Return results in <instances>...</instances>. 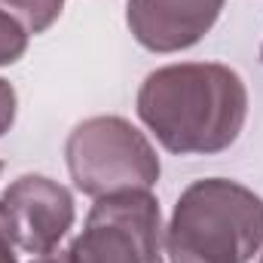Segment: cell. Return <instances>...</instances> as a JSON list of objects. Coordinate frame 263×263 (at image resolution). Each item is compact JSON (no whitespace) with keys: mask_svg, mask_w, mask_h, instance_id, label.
Listing matches in <instances>:
<instances>
[{"mask_svg":"<svg viewBox=\"0 0 263 263\" xmlns=\"http://www.w3.org/2000/svg\"><path fill=\"white\" fill-rule=\"evenodd\" d=\"M260 59H263V46H260Z\"/></svg>","mask_w":263,"mask_h":263,"instance_id":"obj_12","label":"cell"},{"mask_svg":"<svg viewBox=\"0 0 263 263\" xmlns=\"http://www.w3.org/2000/svg\"><path fill=\"white\" fill-rule=\"evenodd\" d=\"M138 117L168 153H220L248 120V89L217 62L165 65L141 83Z\"/></svg>","mask_w":263,"mask_h":263,"instance_id":"obj_1","label":"cell"},{"mask_svg":"<svg viewBox=\"0 0 263 263\" xmlns=\"http://www.w3.org/2000/svg\"><path fill=\"white\" fill-rule=\"evenodd\" d=\"M28 31L9 15L0 9V67L15 65L25 52H28Z\"/></svg>","mask_w":263,"mask_h":263,"instance_id":"obj_8","label":"cell"},{"mask_svg":"<svg viewBox=\"0 0 263 263\" xmlns=\"http://www.w3.org/2000/svg\"><path fill=\"white\" fill-rule=\"evenodd\" d=\"M260 245L263 199L227 178L190 184L165 230L172 263H248Z\"/></svg>","mask_w":263,"mask_h":263,"instance_id":"obj_2","label":"cell"},{"mask_svg":"<svg viewBox=\"0 0 263 263\" xmlns=\"http://www.w3.org/2000/svg\"><path fill=\"white\" fill-rule=\"evenodd\" d=\"M260 263H263V257H260Z\"/></svg>","mask_w":263,"mask_h":263,"instance_id":"obj_14","label":"cell"},{"mask_svg":"<svg viewBox=\"0 0 263 263\" xmlns=\"http://www.w3.org/2000/svg\"><path fill=\"white\" fill-rule=\"evenodd\" d=\"M12 245L15 242H12V233H9V223H6V211L0 205V263H18Z\"/></svg>","mask_w":263,"mask_h":263,"instance_id":"obj_10","label":"cell"},{"mask_svg":"<svg viewBox=\"0 0 263 263\" xmlns=\"http://www.w3.org/2000/svg\"><path fill=\"white\" fill-rule=\"evenodd\" d=\"M0 205L12 242L34 257L52 254L77 217L70 190L46 175H22L3 190Z\"/></svg>","mask_w":263,"mask_h":263,"instance_id":"obj_5","label":"cell"},{"mask_svg":"<svg viewBox=\"0 0 263 263\" xmlns=\"http://www.w3.org/2000/svg\"><path fill=\"white\" fill-rule=\"evenodd\" d=\"M227 0H129L126 25L150 52H181L214 28Z\"/></svg>","mask_w":263,"mask_h":263,"instance_id":"obj_6","label":"cell"},{"mask_svg":"<svg viewBox=\"0 0 263 263\" xmlns=\"http://www.w3.org/2000/svg\"><path fill=\"white\" fill-rule=\"evenodd\" d=\"M65 159L70 181L92 199L150 190L159 181V156L144 132L123 117H92L67 135Z\"/></svg>","mask_w":263,"mask_h":263,"instance_id":"obj_3","label":"cell"},{"mask_svg":"<svg viewBox=\"0 0 263 263\" xmlns=\"http://www.w3.org/2000/svg\"><path fill=\"white\" fill-rule=\"evenodd\" d=\"M31 263H67L65 254H46V257H37V260H31Z\"/></svg>","mask_w":263,"mask_h":263,"instance_id":"obj_11","label":"cell"},{"mask_svg":"<svg viewBox=\"0 0 263 263\" xmlns=\"http://www.w3.org/2000/svg\"><path fill=\"white\" fill-rule=\"evenodd\" d=\"M15 107H18V98H15L12 83H6V80L0 77V135H6V132L12 129V123H15Z\"/></svg>","mask_w":263,"mask_h":263,"instance_id":"obj_9","label":"cell"},{"mask_svg":"<svg viewBox=\"0 0 263 263\" xmlns=\"http://www.w3.org/2000/svg\"><path fill=\"white\" fill-rule=\"evenodd\" d=\"M0 172H3V162H0Z\"/></svg>","mask_w":263,"mask_h":263,"instance_id":"obj_13","label":"cell"},{"mask_svg":"<svg viewBox=\"0 0 263 263\" xmlns=\"http://www.w3.org/2000/svg\"><path fill=\"white\" fill-rule=\"evenodd\" d=\"M159 202L150 190L101 196L83 233L65 251L67 263H159L162 251Z\"/></svg>","mask_w":263,"mask_h":263,"instance_id":"obj_4","label":"cell"},{"mask_svg":"<svg viewBox=\"0 0 263 263\" xmlns=\"http://www.w3.org/2000/svg\"><path fill=\"white\" fill-rule=\"evenodd\" d=\"M0 9L9 12L28 34H43L62 15L65 0H0Z\"/></svg>","mask_w":263,"mask_h":263,"instance_id":"obj_7","label":"cell"}]
</instances>
